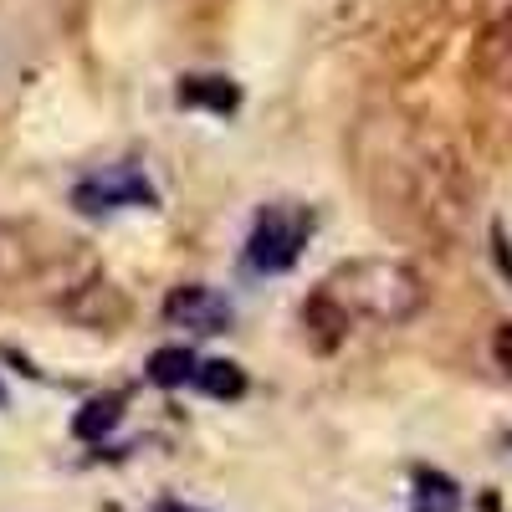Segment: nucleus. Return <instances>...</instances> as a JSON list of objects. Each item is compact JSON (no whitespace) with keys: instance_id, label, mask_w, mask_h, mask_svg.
<instances>
[{"instance_id":"f257e3e1","label":"nucleus","mask_w":512,"mask_h":512,"mask_svg":"<svg viewBox=\"0 0 512 512\" xmlns=\"http://www.w3.org/2000/svg\"><path fill=\"white\" fill-rule=\"evenodd\" d=\"M323 292L333 297L338 308L354 318H374V323H405L410 313H420L425 287L415 277V267L405 262H384V256H364V262H344Z\"/></svg>"},{"instance_id":"f03ea898","label":"nucleus","mask_w":512,"mask_h":512,"mask_svg":"<svg viewBox=\"0 0 512 512\" xmlns=\"http://www.w3.org/2000/svg\"><path fill=\"white\" fill-rule=\"evenodd\" d=\"M308 236H313V216L303 205H262V216H256V226L246 236V256H241V262L251 272H267V277L287 272L297 256H303Z\"/></svg>"},{"instance_id":"7ed1b4c3","label":"nucleus","mask_w":512,"mask_h":512,"mask_svg":"<svg viewBox=\"0 0 512 512\" xmlns=\"http://www.w3.org/2000/svg\"><path fill=\"white\" fill-rule=\"evenodd\" d=\"M72 205L103 216V210H118V205H159V195H154V185L144 180L139 164H113V169H103V175L82 180V185L72 190Z\"/></svg>"},{"instance_id":"20e7f679","label":"nucleus","mask_w":512,"mask_h":512,"mask_svg":"<svg viewBox=\"0 0 512 512\" xmlns=\"http://www.w3.org/2000/svg\"><path fill=\"white\" fill-rule=\"evenodd\" d=\"M164 318L175 328H190V333H226L231 328V303L221 292H210L200 282H185L164 297Z\"/></svg>"},{"instance_id":"39448f33","label":"nucleus","mask_w":512,"mask_h":512,"mask_svg":"<svg viewBox=\"0 0 512 512\" xmlns=\"http://www.w3.org/2000/svg\"><path fill=\"white\" fill-rule=\"evenodd\" d=\"M477 77L487 88H512V11L497 16L477 41Z\"/></svg>"},{"instance_id":"423d86ee","label":"nucleus","mask_w":512,"mask_h":512,"mask_svg":"<svg viewBox=\"0 0 512 512\" xmlns=\"http://www.w3.org/2000/svg\"><path fill=\"white\" fill-rule=\"evenodd\" d=\"M303 328H308V338H313L318 354H333L338 344H344V333H349V313L318 287L308 303H303Z\"/></svg>"},{"instance_id":"0eeeda50","label":"nucleus","mask_w":512,"mask_h":512,"mask_svg":"<svg viewBox=\"0 0 512 512\" xmlns=\"http://www.w3.org/2000/svg\"><path fill=\"white\" fill-rule=\"evenodd\" d=\"M123 405H128V395H123V390L93 395L88 405L77 410V420H72V431H77L82 441H98V436H108L113 425H118V415H123Z\"/></svg>"},{"instance_id":"6e6552de","label":"nucleus","mask_w":512,"mask_h":512,"mask_svg":"<svg viewBox=\"0 0 512 512\" xmlns=\"http://www.w3.org/2000/svg\"><path fill=\"white\" fill-rule=\"evenodd\" d=\"M180 103H190V108H216V113H236L241 93H236L231 77H185V82H180Z\"/></svg>"},{"instance_id":"1a4fd4ad","label":"nucleus","mask_w":512,"mask_h":512,"mask_svg":"<svg viewBox=\"0 0 512 512\" xmlns=\"http://www.w3.org/2000/svg\"><path fill=\"white\" fill-rule=\"evenodd\" d=\"M195 384L216 400H241L246 395V374L231 364V359H210V364H195Z\"/></svg>"},{"instance_id":"9d476101","label":"nucleus","mask_w":512,"mask_h":512,"mask_svg":"<svg viewBox=\"0 0 512 512\" xmlns=\"http://www.w3.org/2000/svg\"><path fill=\"white\" fill-rule=\"evenodd\" d=\"M149 379L164 384V390H175V384L195 379V354L190 349H154L149 354Z\"/></svg>"},{"instance_id":"9b49d317","label":"nucleus","mask_w":512,"mask_h":512,"mask_svg":"<svg viewBox=\"0 0 512 512\" xmlns=\"http://www.w3.org/2000/svg\"><path fill=\"white\" fill-rule=\"evenodd\" d=\"M415 482L425 487V492H420L425 512H456V487H451L446 477H436V472H420Z\"/></svg>"},{"instance_id":"f8f14e48","label":"nucleus","mask_w":512,"mask_h":512,"mask_svg":"<svg viewBox=\"0 0 512 512\" xmlns=\"http://www.w3.org/2000/svg\"><path fill=\"white\" fill-rule=\"evenodd\" d=\"M492 354H497V364L512 374V328H497V338H492Z\"/></svg>"},{"instance_id":"ddd939ff","label":"nucleus","mask_w":512,"mask_h":512,"mask_svg":"<svg viewBox=\"0 0 512 512\" xmlns=\"http://www.w3.org/2000/svg\"><path fill=\"white\" fill-rule=\"evenodd\" d=\"M159 512H195V507H180V502H159Z\"/></svg>"},{"instance_id":"4468645a","label":"nucleus","mask_w":512,"mask_h":512,"mask_svg":"<svg viewBox=\"0 0 512 512\" xmlns=\"http://www.w3.org/2000/svg\"><path fill=\"white\" fill-rule=\"evenodd\" d=\"M0 400H6V390H0Z\"/></svg>"},{"instance_id":"2eb2a0df","label":"nucleus","mask_w":512,"mask_h":512,"mask_svg":"<svg viewBox=\"0 0 512 512\" xmlns=\"http://www.w3.org/2000/svg\"><path fill=\"white\" fill-rule=\"evenodd\" d=\"M507 446H512V436H507Z\"/></svg>"}]
</instances>
